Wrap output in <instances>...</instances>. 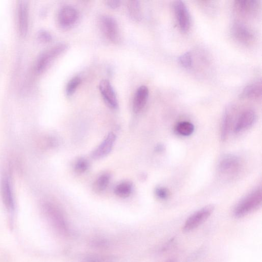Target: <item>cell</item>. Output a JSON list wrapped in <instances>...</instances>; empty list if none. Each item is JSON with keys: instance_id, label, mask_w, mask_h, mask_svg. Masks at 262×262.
Instances as JSON below:
<instances>
[{"instance_id": "obj_1", "label": "cell", "mask_w": 262, "mask_h": 262, "mask_svg": "<svg viewBox=\"0 0 262 262\" xmlns=\"http://www.w3.org/2000/svg\"><path fill=\"white\" fill-rule=\"evenodd\" d=\"M262 192L258 189L247 195L236 206L234 215L237 218L246 216L256 210L261 205Z\"/></svg>"}, {"instance_id": "obj_2", "label": "cell", "mask_w": 262, "mask_h": 262, "mask_svg": "<svg viewBox=\"0 0 262 262\" xmlns=\"http://www.w3.org/2000/svg\"><path fill=\"white\" fill-rule=\"evenodd\" d=\"M214 210V206L211 205L200 209L187 219L183 226V231L187 233L194 230L210 217Z\"/></svg>"}, {"instance_id": "obj_3", "label": "cell", "mask_w": 262, "mask_h": 262, "mask_svg": "<svg viewBox=\"0 0 262 262\" xmlns=\"http://www.w3.org/2000/svg\"><path fill=\"white\" fill-rule=\"evenodd\" d=\"M67 48V46L60 44L46 51L38 58L35 71L38 73L43 72L57 57L63 53Z\"/></svg>"}, {"instance_id": "obj_4", "label": "cell", "mask_w": 262, "mask_h": 262, "mask_svg": "<svg viewBox=\"0 0 262 262\" xmlns=\"http://www.w3.org/2000/svg\"><path fill=\"white\" fill-rule=\"evenodd\" d=\"M241 168V161L236 156L229 155L223 157L218 165L220 174L226 177H232L237 174Z\"/></svg>"}, {"instance_id": "obj_5", "label": "cell", "mask_w": 262, "mask_h": 262, "mask_svg": "<svg viewBox=\"0 0 262 262\" xmlns=\"http://www.w3.org/2000/svg\"><path fill=\"white\" fill-rule=\"evenodd\" d=\"M173 8L179 28L183 32L188 31L191 26V17L186 6L182 1H176Z\"/></svg>"}, {"instance_id": "obj_6", "label": "cell", "mask_w": 262, "mask_h": 262, "mask_svg": "<svg viewBox=\"0 0 262 262\" xmlns=\"http://www.w3.org/2000/svg\"><path fill=\"white\" fill-rule=\"evenodd\" d=\"M100 26L103 33L106 38L114 43L120 40V30L116 20L110 16H103L100 20Z\"/></svg>"}, {"instance_id": "obj_7", "label": "cell", "mask_w": 262, "mask_h": 262, "mask_svg": "<svg viewBox=\"0 0 262 262\" xmlns=\"http://www.w3.org/2000/svg\"><path fill=\"white\" fill-rule=\"evenodd\" d=\"M99 88L104 101L112 109L118 108L119 103L116 92L110 82L107 80H102Z\"/></svg>"}, {"instance_id": "obj_8", "label": "cell", "mask_w": 262, "mask_h": 262, "mask_svg": "<svg viewBox=\"0 0 262 262\" xmlns=\"http://www.w3.org/2000/svg\"><path fill=\"white\" fill-rule=\"evenodd\" d=\"M47 214L52 226L62 234L68 233V228L64 216L56 208L49 207L47 209Z\"/></svg>"}, {"instance_id": "obj_9", "label": "cell", "mask_w": 262, "mask_h": 262, "mask_svg": "<svg viewBox=\"0 0 262 262\" xmlns=\"http://www.w3.org/2000/svg\"><path fill=\"white\" fill-rule=\"evenodd\" d=\"M79 15L77 11L69 6L62 8L59 13L58 22L63 28H69L77 21Z\"/></svg>"}, {"instance_id": "obj_10", "label": "cell", "mask_w": 262, "mask_h": 262, "mask_svg": "<svg viewBox=\"0 0 262 262\" xmlns=\"http://www.w3.org/2000/svg\"><path fill=\"white\" fill-rule=\"evenodd\" d=\"M116 140L114 133H110L102 143L92 152V157L94 160H99L105 157L111 151Z\"/></svg>"}, {"instance_id": "obj_11", "label": "cell", "mask_w": 262, "mask_h": 262, "mask_svg": "<svg viewBox=\"0 0 262 262\" xmlns=\"http://www.w3.org/2000/svg\"><path fill=\"white\" fill-rule=\"evenodd\" d=\"M18 15L20 34L22 36H25L28 28V7L26 2H19Z\"/></svg>"}, {"instance_id": "obj_12", "label": "cell", "mask_w": 262, "mask_h": 262, "mask_svg": "<svg viewBox=\"0 0 262 262\" xmlns=\"http://www.w3.org/2000/svg\"><path fill=\"white\" fill-rule=\"evenodd\" d=\"M255 113L251 110L243 112L239 117L235 128L236 133L242 132L250 128L256 120Z\"/></svg>"}, {"instance_id": "obj_13", "label": "cell", "mask_w": 262, "mask_h": 262, "mask_svg": "<svg viewBox=\"0 0 262 262\" xmlns=\"http://www.w3.org/2000/svg\"><path fill=\"white\" fill-rule=\"evenodd\" d=\"M149 90L145 86H141L137 90L133 102V110L136 113H140L145 107L148 99Z\"/></svg>"}, {"instance_id": "obj_14", "label": "cell", "mask_w": 262, "mask_h": 262, "mask_svg": "<svg viewBox=\"0 0 262 262\" xmlns=\"http://www.w3.org/2000/svg\"><path fill=\"white\" fill-rule=\"evenodd\" d=\"M232 34L237 41L242 43H249L253 39V34L251 30L241 23H236L233 26Z\"/></svg>"}, {"instance_id": "obj_15", "label": "cell", "mask_w": 262, "mask_h": 262, "mask_svg": "<svg viewBox=\"0 0 262 262\" xmlns=\"http://www.w3.org/2000/svg\"><path fill=\"white\" fill-rule=\"evenodd\" d=\"M262 85L261 81H257L247 86L241 94L242 98H255L261 95Z\"/></svg>"}, {"instance_id": "obj_16", "label": "cell", "mask_w": 262, "mask_h": 262, "mask_svg": "<svg viewBox=\"0 0 262 262\" xmlns=\"http://www.w3.org/2000/svg\"><path fill=\"white\" fill-rule=\"evenodd\" d=\"M236 6L240 12L251 15L256 11L258 4L256 1H238L236 2Z\"/></svg>"}, {"instance_id": "obj_17", "label": "cell", "mask_w": 262, "mask_h": 262, "mask_svg": "<svg viewBox=\"0 0 262 262\" xmlns=\"http://www.w3.org/2000/svg\"><path fill=\"white\" fill-rule=\"evenodd\" d=\"M232 123V115L231 111L227 110L223 116L221 128V138L226 141L229 135Z\"/></svg>"}, {"instance_id": "obj_18", "label": "cell", "mask_w": 262, "mask_h": 262, "mask_svg": "<svg viewBox=\"0 0 262 262\" xmlns=\"http://www.w3.org/2000/svg\"><path fill=\"white\" fill-rule=\"evenodd\" d=\"M111 179V176L108 173L102 174L95 181L93 190L97 193H100L105 190L108 187Z\"/></svg>"}, {"instance_id": "obj_19", "label": "cell", "mask_w": 262, "mask_h": 262, "mask_svg": "<svg viewBox=\"0 0 262 262\" xmlns=\"http://www.w3.org/2000/svg\"><path fill=\"white\" fill-rule=\"evenodd\" d=\"M129 16L135 21H140L142 19V13L140 3L138 1H130L128 4Z\"/></svg>"}, {"instance_id": "obj_20", "label": "cell", "mask_w": 262, "mask_h": 262, "mask_svg": "<svg viewBox=\"0 0 262 262\" xmlns=\"http://www.w3.org/2000/svg\"><path fill=\"white\" fill-rule=\"evenodd\" d=\"M132 192V184L129 182H123L118 184L115 188V193L121 198H127Z\"/></svg>"}, {"instance_id": "obj_21", "label": "cell", "mask_w": 262, "mask_h": 262, "mask_svg": "<svg viewBox=\"0 0 262 262\" xmlns=\"http://www.w3.org/2000/svg\"><path fill=\"white\" fill-rule=\"evenodd\" d=\"M3 195L6 205L10 209H13L14 206V203L11 190L8 182L5 180L3 184Z\"/></svg>"}, {"instance_id": "obj_22", "label": "cell", "mask_w": 262, "mask_h": 262, "mask_svg": "<svg viewBox=\"0 0 262 262\" xmlns=\"http://www.w3.org/2000/svg\"><path fill=\"white\" fill-rule=\"evenodd\" d=\"M194 125L188 122H183L179 123L176 128L178 134L184 136H189L192 135L194 131Z\"/></svg>"}, {"instance_id": "obj_23", "label": "cell", "mask_w": 262, "mask_h": 262, "mask_svg": "<svg viewBox=\"0 0 262 262\" xmlns=\"http://www.w3.org/2000/svg\"><path fill=\"white\" fill-rule=\"evenodd\" d=\"M82 80L79 77H76L72 78L67 84L66 92L68 96L73 95L79 86L81 84Z\"/></svg>"}, {"instance_id": "obj_24", "label": "cell", "mask_w": 262, "mask_h": 262, "mask_svg": "<svg viewBox=\"0 0 262 262\" xmlns=\"http://www.w3.org/2000/svg\"><path fill=\"white\" fill-rule=\"evenodd\" d=\"M178 61L180 65L185 68L189 69L192 66V55L189 52L181 55Z\"/></svg>"}, {"instance_id": "obj_25", "label": "cell", "mask_w": 262, "mask_h": 262, "mask_svg": "<svg viewBox=\"0 0 262 262\" xmlns=\"http://www.w3.org/2000/svg\"><path fill=\"white\" fill-rule=\"evenodd\" d=\"M89 168L88 162L84 159H79L74 165V170L78 174L85 173Z\"/></svg>"}, {"instance_id": "obj_26", "label": "cell", "mask_w": 262, "mask_h": 262, "mask_svg": "<svg viewBox=\"0 0 262 262\" xmlns=\"http://www.w3.org/2000/svg\"><path fill=\"white\" fill-rule=\"evenodd\" d=\"M155 194L161 199H166L169 196V191L165 188L160 187L157 188L155 190Z\"/></svg>"}, {"instance_id": "obj_27", "label": "cell", "mask_w": 262, "mask_h": 262, "mask_svg": "<svg viewBox=\"0 0 262 262\" xmlns=\"http://www.w3.org/2000/svg\"><path fill=\"white\" fill-rule=\"evenodd\" d=\"M39 40L44 43H48L51 41L52 36L47 31L45 30H41L38 35Z\"/></svg>"}, {"instance_id": "obj_28", "label": "cell", "mask_w": 262, "mask_h": 262, "mask_svg": "<svg viewBox=\"0 0 262 262\" xmlns=\"http://www.w3.org/2000/svg\"><path fill=\"white\" fill-rule=\"evenodd\" d=\"M107 6L112 9H117L121 6V2L118 0H111L107 2Z\"/></svg>"}, {"instance_id": "obj_29", "label": "cell", "mask_w": 262, "mask_h": 262, "mask_svg": "<svg viewBox=\"0 0 262 262\" xmlns=\"http://www.w3.org/2000/svg\"><path fill=\"white\" fill-rule=\"evenodd\" d=\"M168 262H176V261L173 260H171L170 261H169Z\"/></svg>"}]
</instances>
